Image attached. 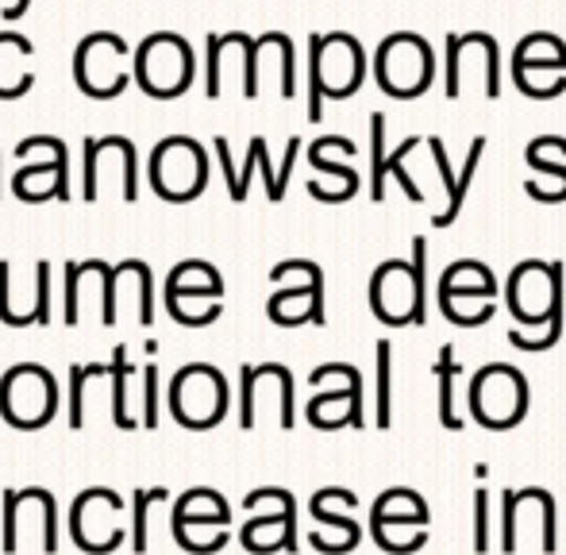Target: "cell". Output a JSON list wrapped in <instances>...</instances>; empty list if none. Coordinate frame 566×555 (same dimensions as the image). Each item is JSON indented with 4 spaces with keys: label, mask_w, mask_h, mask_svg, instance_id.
I'll use <instances>...</instances> for the list:
<instances>
[{
    "label": "cell",
    "mask_w": 566,
    "mask_h": 555,
    "mask_svg": "<svg viewBox=\"0 0 566 555\" xmlns=\"http://www.w3.org/2000/svg\"><path fill=\"white\" fill-rule=\"evenodd\" d=\"M470 417L485 428H513L528 413V383L509 363H490L470 378Z\"/></svg>",
    "instance_id": "obj_1"
},
{
    "label": "cell",
    "mask_w": 566,
    "mask_h": 555,
    "mask_svg": "<svg viewBox=\"0 0 566 555\" xmlns=\"http://www.w3.org/2000/svg\"><path fill=\"white\" fill-rule=\"evenodd\" d=\"M378 82L397 101L420 97L432 82V46L420 35H409V31L389 35L378 46Z\"/></svg>",
    "instance_id": "obj_2"
},
{
    "label": "cell",
    "mask_w": 566,
    "mask_h": 555,
    "mask_svg": "<svg viewBox=\"0 0 566 555\" xmlns=\"http://www.w3.org/2000/svg\"><path fill=\"white\" fill-rule=\"evenodd\" d=\"M563 305V263H521L509 278V308L521 324L539 328Z\"/></svg>",
    "instance_id": "obj_3"
},
{
    "label": "cell",
    "mask_w": 566,
    "mask_h": 555,
    "mask_svg": "<svg viewBox=\"0 0 566 555\" xmlns=\"http://www.w3.org/2000/svg\"><path fill=\"white\" fill-rule=\"evenodd\" d=\"M228 409V386L217 367L193 363L186 367L170 386V413L186 428H209L224 417Z\"/></svg>",
    "instance_id": "obj_4"
},
{
    "label": "cell",
    "mask_w": 566,
    "mask_h": 555,
    "mask_svg": "<svg viewBox=\"0 0 566 555\" xmlns=\"http://www.w3.org/2000/svg\"><path fill=\"white\" fill-rule=\"evenodd\" d=\"M135 77L150 97H181V90L193 77V54H189L186 39L178 35H150L139 46V62H135Z\"/></svg>",
    "instance_id": "obj_5"
},
{
    "label": "cell",
    "mask_w": 566,
    "mask_h": 555,
    "mask_svg": "<svg viewBox=\"0 0 566 555\" xmlns=\"http://www.w3.org/2000/svg\"><path fill=\"white\" fill-rule=\"evenodd\" d=\"M59 406V390H54V378L46 375L35 363H23L12 367V375L0 383V413L12 420L15 428H35Z\"/></svg>",
    "instance_id": "obj_6"
},
{
    "label": "cell",
    "mask_w": 566,
    "mask_h": 555,
    "mask_svg": "<svg viewBox=\"0 0 566 555\" xmlns=\"http://www.w3.org/2000/svg\"><path fill=\"white\" fill-rule=\"evenodd\" d=\"M119 510H124V502H119L113 490H85L74 502V513H70V528H74L77 548L93 555L119 548V541H124V528L116 521Z\"/></svg>",
    "instance_id": "obj_7"
},
{
    "label": "cell",
    "mask_w": 566,
    "mask_h": 555,
    "mask_svg": "<svg viewBox=\"0 0 566 555\" xmlns=\"http://www.w3.org/2000/svg\"><path fill=\"white\" fill-rule=\"evenodd\" d=\"M370 308L378 321L386 324H417L420 301H417V278H412V266L401 263V259H389L374 271L370 282Z\"/></svg>",
    "instance_id": "obj_8"
},
{
    "label": "cell",
    "mask_w": 566,
    "mask_h": 555,
    "mask_svg": "<svg viewBox=\"0 0 566 555\" xmlns=\"http://www.w3.org/2000/svg\"><path fill=\"white\" fill-rule=\"evenodd\" d=\"M397 528L405 533H428V505L417 490L394 486L374 502L370 510V536L378 541V548H394Z\"/></svg>",
    "instance_id": "obj_9"
},
{
    "label": "cell",
    "mask_w": 566,
    "mask_h": 555,
    "mask_svg": "<svg viewBox=\"0 0 566 555\" xmlns=\"http://www.w3.org/2000/svg\"><path fill=\"white\" fill-rule=\"evenodd\" d=\"M247 552H297V502L290 490H277V513L270 517H251L239 533Z\"/></svg>",
    "instance_id": "obj_10"
},
{
    "label": "cell",
    "mask_w": 566,
    "mask_h": 555,
    "mask_svg": "<svg viewBox=\"0 0 566 555\" xmlns=\"http://www.w3.org/2000/svg\"><path fill=\"white\" fill-rule=\"evenodd\" d=\"M420 139H405L397 147V155H386V116L374 113L370 116V150H374V166H370V197L374 201H386V174H397L401 189L412 197V201H424V193L417 189V181L405 174V155L417 147Z\"/></svg>",
    "instance_id": "obj_11"
},
{
    "label": "cell",
    "mask_w": 566,
    "mask_h": 555,
    "mask_svg": "<svg viewBox=\"0 0 566 555\" xmlns=\"http://www.w3.org/2000/svg\"><path fill=\"white\" fill-rule=\"evenodd\" d=\"M347 494H350V490L328 486V490H321V494L313 498V517L321 521L324 528H332V533H336V541H332V552H328V555H343V552H350L358 541H363V533H358L355 521L343 517V513H336V505H339Z\"/></svg>",
    "instance_id": "obj_12"
},
{
    "label": "cell",
    "mask_w": 566,
    "mask_h": 555,
    "mask_svg": "<svg viewBox=\"0 0 566 555\" xmlns=\"http://www.w3.org/2000/svg\"><path fill=\"white\" fill-rule=\"evenodd\" d=\"M454 375H459V363H454V347L448 344L436 359V383H440V420L443 428H462V417L454 413Z\"/></svg>",
    "instance_id": "obj_13"
},
{
    "label": "cell",
    "mask_w": 566,
    "mask_h": 555,
    "mask_svg": "<svg viewBox=\"0 0 566 555\" xmlns=\"http://www.w3.org/2000/svg\"><path fill=\"white\" fill-rule=\"evenodd\" d=\"M482 150H485V139L478 136L474 143H470V155H467V166H462V178L454 181V189H451V205L440 212V217H432V224H436V228H448V224H454V217H459L462 201H467V186H470V178H474L478 163H482Z\"/></svg>",
    "instance_id": "obj_14"
},
{
    "label": "cell",
    "mask_w": 566,
    "mask_h": 555,
    "mask_svg": "<svg viewBox=\"0 0 566 555\" xmlns=\"http://www.w3.org/2000/svg\"><path fill=\"white\" fill-rule=\"evenodd\" d=\"M374 359H378V428H389V363H394V347H389V339H378V352H374Z\"/></svg>",
    "instance_id": "obj_15"
},
{
    "label": "cell",
    "mask_w": 566,
    "mask_h": 555,
    "mask_svg": "<svg viewBox=\"0 0 566 555\" xmlns=\"http://www.w3.org/2000/svg\"><path fill=\"white\" fill-rule=\"evenodd\" d=\"M163 498H166L163 486H155V490H135V541H132L135 555L147 552V505L150 502H163Z\"/></svg>",
    "instance_id": "obj_16"
},
{
    "label": "cell",
    "mask_w": 566,
    "mask_h": 555,
    "mask_svg": "<svg viewBox=\"0 0 566 555\" xmlns=\"http://www.w3.org/2000/svg\"><path fill=\"white\" fill-rule=\"evenodd\" d=\"M516 510H521V498L516 490H501V552H516Z\"/></svg>",
    "instance_id": "obj_17"
},
{
    "label": "cell",
    "mask_w": 566,
    "mask_h": 555,
    "mask_svg": "<svg viewBox=\"0 0 566 555\" xmlns=\"http://www.w3.org/2000/svg\"><path fill=\"white\" fill-rule=\"evenodd\" d=\"M474 552H490V490H474Z\"/></svg>",
    "instance_id": "obj_18"
},
{
    "label": "cell",
    "mask_w": 566,
    "mask_h": 555,
    "mask_svg": "<svg viewBox=\"0 0 566 555\" xmlns=\"http://www.w3.org/2000/svg\"><path fill=\"white\" fill-rule=\"evenodd\" d=\"M113 375H116V401H113V417H116V425L119 428H135V420L127 417V401H124V394H127V367H124V347L116 352V359H113Z\"/></svg>",
    "instance_id": "obj_19"
},
{
    "label": "cell",
    "mask_w": 566,
    "mask_h": 555,
    "mask_svg": "<svg viewBox=\"0 0 566 555\" xmlns=\"http://www.w3.org/2000/svg\"><path fill=\"white\" fill-rule=\"evenodd\" d=\"M424 263H428V243L412 240V278H417V301H420V313H417V328L428 321V308H424Z\"/></svg>",
    "instance_id": "obj_20"
},
{
    "label": "cell",
    "mask_w": 566,
    "mask_h": 555,
    "mask_svg": "<svg viewBox=\"0 0 566 555\" xmlns=\"http://www.w3.org/2000/svg\"><path fill=\"white\" fill-rule=\"evenodd\" d=\"M97 375V367H74V401H70V425L82 428V383Z\"/></svg>",
    "instance_id": "obj_21"
},
{
    "label": "cell",
    "mask_w": 566,
    "mask_h": 555,
    "mask_svg": "<svg viewBox=\"0 0 566 555\" xmlns=\"http://www.w3.org/2000/svg\"><path fill=\"white\" fill-rule=\"evenodd\" d=\"M251 150H254V158H259V166L266 170V193H270V201H282V181L270 174V163H266V139H251Z\"/></svg>",
    "instance_id": "obj_22"
},
{
    "label": "cell",
    "mask_w": 566,
    "mask_h": 555,
    "mask_svg": "<svg viewBox=\"0 0 566 555\" xmlns=\"http://www.w3.org/2000/svg\"><path fill=\"white\" fill-rule=\"evenodd\" d=\"M101 147H105V150H124V158H135L132 155V143H127V139H101ZM124 193H127V201H132V197H135V163H127V178H124Z\"/></svg>",
    "instance_id": "obj_23"
},
{
    "label": "cell",
    "mask_w": 566,
    "mask_h": 555,
    "mask_svg": "<svg viewBox=\"0 0 566 555\" xmlns=\"http://www.w3.org/2000/svg\"><path fill=\"white\" fill-rule=\"evenodd\" d=\"M428 147H432V155H436V170H440L443 186H448V189H454V174H451V163H448V147H443V139H440V136H428Z\"/></svg>",
    "instance_id": "obj_24"
},
{
    "label": "cell",
    "mask_w": 566,
    "mask_h": 555,
    "mask_svg": "<svg viewBox=\"0 0 566 555\" xmlns=\"http://www.w3.org/2000/svg\"><path fill=\"white\" fill-rule=\"evenodd\" d=\"M155 390H158L155 367H147V378H143V409H147V428H155V425H158V413H155Z\"/></svg>",
    "instance_id": "obj_25"
},
{
    "label": "cell",
    "mask_w": 566,
    "mask_h": 555,
    "mask_svg": "<svg viewBox=\"0 0 566 555\" xmlns=\"http://www.w3.org/2000/svg\"><path fill=\"white\" fill-rule=\"evenodd\" d=\"M31 4V0H20V4H15V8H8V20H15V15H20L23 12V8H28Z\"/></svg>",
    "instance_id": "obj_26"
}]
</instances>
